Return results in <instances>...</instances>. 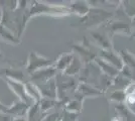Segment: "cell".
Here are the masks:
<instances>
[{"label": "cell", "instance_id": "cell-1", "mask_svg": "<svg viewBox=\"0 0 135 121\" xmlns=\"http://www.w3.org/2000/svg\"><path fill=\"white\" fill-rule=\"evenodd\" d=\"M31 4L27 8L28 20L34 16H62L68 13V9L65 6L51 5L42 1H31Z\"/></svg>", "mask_w": 135, "mask_h": 121}, {"label": "cell", "instance_id": "cell-2", "mask_svg": "<svg viewBox=\"0 0 135 121\" xmlns=\"http://www.w3.org/2000/svg\"><path fill=\"white\" fill-rule=\"evenodd\" d=\"M55 64L50 59L45 58L44 56L40 55L36 52H30L28 55L27 63L25 66V71L28 76L32 75L33 73L40 71L41 69H45L47 67L54 66Z\"/></svg>", "mask_w": 135, "mask_h": 121}, {"label": "cell", "instance_id": "cell-3", "mask_svg": "<svg viewBox=\"0 0 135 121\" xmlns=\"http://www.w3.org/2000/svg\"><path fill=\"white\" fill-rule=\"evenodd\" d=\"M1 79L3 80V82H5L6 85L9 87V89H10L12 92L16 95L18 100L25 102V103L28 104L29 106L33 105L34 102H33V100L30 98L29 94H28L25 83L19 82V81L11 80V79L4 78V77H3V78H1Z\"/></svg>", "mask_w": 135, "mask_h": 121}, {"label": "cell", "instance_id": "cell-4", "mask_svg": "<svg viewBox=\"0 0 135 121\" xmlns=\"http://www.w3.org/2000/svg\"><path fill=\"white\" fill-rule=\"evenodd\" d=\"M56 67L55 65L54 66H51V67H47V68H45V69H41L37 72L33 73L32 75H30L29 77V81L32 82L33 84H41V83H45V82H47V81L54 79V77L56 75Z\"/></svg>", "mask_w": 135, "mask_h": 121}, {"label": "cell", "instance_id": "cell-5", "mask_svg": "<svg viewBox=\"0 0 135 121\" xmlns=\"http://www.w3.org/2000/svg\"><path fill=\"white\" fill-rule=\"evenodd\" d=\"M29 105L20 100H15L11 105H8L7 113H9L14 118L15 117H26L29 110Z\"/></svg>", "mask_w": 135, "mask_h": 121}, {"label": "cell", "instance_id": "cell-6", "mask_svg": "<svg viewBox=\"0 0 135 121\" xmlns=\"http://www.w3.org/2000/svg\"><path fill=\"white\" fill-rule=\"evenodd\" d=\"M0 40H2L3 41H5L7 43L10 45H19L21 42V40L18 38V36L16 35L15 32H13L12 30L6 27L4 24L0 22Z\"/></svg>", "mask_w": 135, "mask_h": 121}, {"label": "cell", "instance_id": "cell-7", "mask_svg": "<svg viewBox=\"0 0 135 121\" xmlns=\"http://www.w3.org/2000/svg\"><path fill=\"white\" fill-rule=\"evenodd\" d=\"M0 78H8L11 80L19 81L22 83H26L28 82V80H26V76L24 74L22 70L19 69H14V68H9V69H4L2 74H1Z\"/></svg>", "mask_w": 135, "mask_h": 121}, {"label": "cell", "instance_id": "cell-8", "mask_svg": "<svg viewBox=\"0 0 135 121\" xmlns=\"http://www.w3.org/2000/svg\"><path fill=\"white\" fill-rule=\"evenodd\" d=\"M71 63H72V56L71 55H62L56 60V62L55 63V67L56 70L65 72Z\"/></svg>", "mask_w": 135, "mask_h": 121}, {"label": "cell", "instance_id": "cell-9", "mask_svg": "<svg viewBox=\"0 0 135 121\" xmlns=\"http://www.w3.org/2000/svg\"><path fill=\"white\" fill-rule=\"evenodd\" d=\"M56 99H51V98H46V97H42L40 102V112L41 113H45V111H47L49 109L52 108L55 106L56 101H55Z\"/></svg>", "mask_w": 135, "mask_h": 121}, {"label": "cell", "instance_id": "cell-10", "mask_svg": "<svg viewBox=\"0 0 135 121\" xmlns=\"http://www.w3.org/2000/svg\"><path fill=\"white\" fill-rule=\"evenodd\" d=\"M40 111V102L37 103H34L33 105H31L29 107V110L27 112V115H26V118L28 119V121H32L34 119L35 115Z\"/></svg>", "mask_w": 135, "mask_h": 121}, {"label": "cell", "instance_id": "cell-11", "mask_svg": "<svg viewBox=\"0 0 135 121\" xmlns=\"http://www.w3.org/2000/svg\"><path fill=\"white\" fill-rule=\"evenodd\" d=\"M14 117L10 115L9 113L4 112V111H0V121H13Z\"/></svg>", "mask_w": 135, "mask_h": 121}, {"label": "cell", "instance_id": "cell-12", "mask_svg": "<svg viewBox=\"0 0 135 121\" xmlns=\"http://www.w3.org/2000/svg\"><path fill=\"white\" fill-rule=\"evenodd\" d=\"M57 119H59L57 113H51V114H47L45 117H42V119L40 121H57Z\"/></svg>", "mask_w": 135, "mask_h": 121}, {"label": "cell", "instance_id": "cell-13", "mask_svg": "<svg viewBox=\"0 0 135 121\" xmlns=\"http://www.w3.org/2000/svg\"><path fill=\"white\" fill-rule=\"evenodd\" d=\"M7 109H8V105H4V104L0 101V111L7 112Z\"/></svg>", "mask_w": 135, "mask_h": 121}, {"label": "cell", "instance_id": "cell-14", "mask_svg": "<svg viewBox=\"0 0 135 121\" xmlns=\"http://www.w3.org/2000/svg\"><path fill=\"white\" fill-rule=\"evenodd\" d=\"M13 121H28V119L26 117H15Z\"/></svg>", "mask_w": 135, "mask_h": 121}]
</instances>
